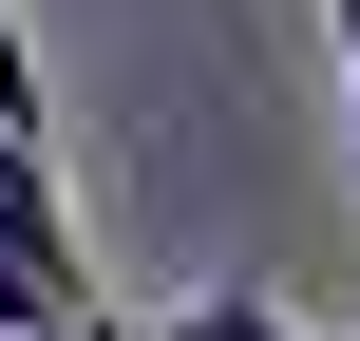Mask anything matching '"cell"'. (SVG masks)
<instances>
[{
	"instance_id": "6da1fadb",
	"label": "cell",
	"mask_w": 360,
	"mask_h": 341,
	"mask_svg": "<svg viewBox=\"0 0 360 341\" xmlns=\"http://www.w3.org/2000/svg\"><path fill=\"white\" fill-rule=\"evenodd\" d=\"M0 341H95V247H76L38 133H0Z\"/></svg>"
},
{
	"instance_id": "7a4b0ae2",
	"label": "cell",
	"mask_w": 360,
	"mask_h": 341,
	"mask_svg": "<svg viewBox=\"0 0 360 341\" xmlns=\"http://www.w3.org/2000/svg\"><path fill=\"white\" fill-rule=\"evenodd\" d=\"M171 341H304V323H285L266 285H190V323H171Z\"/></svg>"
},
{
	"instance_id": "3957f363",
	"label": "cell",
	"mask_w": 360,
	"mask_h": 341,
	"mask_svg": "<svg viewBox=\"0 0 360 341\" xmlns=\"http://www.w3.org/2000/svg\"><path fill=\"white\" fill-rule=\"evenodd\" d=\"M323 19H342V76H360V0H323Z\"/></svg>"
}]
</instances>
